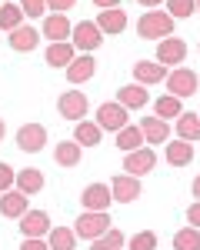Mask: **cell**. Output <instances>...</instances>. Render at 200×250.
I'll return each instance as SVG.
<instances>
[{
	"label": "cell",
	"instance_id": "cell-1",
	"mask_svg": "<svg viewBox=\"0 0 200 250\" xmlns=\"http://www.w3.org/2000/svg\"><path fill=\"white\" fill-rule=\"evenodd\" d=\"M137 34L143 40H167L174 34V17L167 10H143V17L137 20Z\"/></svg>",
	"mask_w": 200,
	"mask_h": 250
},
{
	"label": "cell",
	"instance_id": "cell-2",
	"mask_svg": "<svg viewBox=\"0 0 200 250\" xmlns=\"http://www.w3.org/2000/svg\"><path fill=\"white\" fill-rule=\"evenodd\" d=\"M77 237H87V240H97V237H103L107 230H114V224H110V217H107V210H83L77 217Z\"/></svg>",
	"mask_w": 200,
	"mask_h": 250
},
{
	"label": "cell",
	"instance_id": "cell-3",
	"mask_svg": "<svg viewBox=\"0 0 200 250\" xmlns=\"http://www.w3.org/2000/svg\"><path fill=\"white\" fill-rule=\"evenodd\" d=\"M167 90H170V97H194L197 94V74L190 70V67H174L170 74H167Z\"/></svg>",
	"mask_w": 200,
	"mask_h": 250
},
{
	"label": "cell",
	"instance_id": "cell-4",
	"mask_svg": "<svg viewBox=\"0 0 200 250\" xmlns=\"http://www.w3.org/2000/svg\"><path fill=\"white\" fill-rule=\"evenodd\" d=\"M77 50L83 54H90V50H97L100 43H103V30H100L94 20H80L77 27H74V40H70Z\"/></svg>",
	"mask_w": 200,
	"mask_h": 250
},
{
	"label": "cell",
	"instance_id": "cell-5",
	"mask_svg": "<svg viewBox=\"0 0 200 250\" xmlns=\"http://www.w3.org/2000/svg\"><path fill=\"white\" fill-rule=\"evenodd\" d=\"M97 124H100V130H114V134H120V130L127 127V107L117 104V100L100 104L97 107Z\"/></svg>",
	"mask_w": 200,
	"mask_h": 250
},
{
	"label": "cell",
	"instance_id": "cell-6",
	"mask_svg": "<svg viewBox=\"0 0 200 250\" xmlns=\"http://www.w3.org/2000/svg\"><path fill=\"white\" fill-rule=\"evenodd\" d=\"M47 144V127L43 124H23L17 130V147L23 154H40Z\"/></svg>",
	"mask_w": 200,
	"mask_h": 250
},
{
	"label": "cell",
	"instance_id": "cell-7",
	"mask_svg": "<svg viewBox=\"0 0 200 250\" xmlns=\"http://www.w3.org/2000/svg\"><path fill=\"white\" fill-rule=\"evenodd\" d=\"M87 97L80 94V90H67V94H60V100H57V110H60V117L63 120H83L87 117Z\"/></svg>",
	"mask_w": 200,
	"mask_h": 250
},
{
	"label": "cell",
	"instance_id": "cell-8",
	"mask_svg": "<svg viewBox=\"0 0 200 250\" xmlns=\"http://www.w3.org/2000/svg\"><path fill=\"white\" fill-rule=\"evenodd\" d=\"M43 37H50V43H67V37H74V23L67 20V14H47Z\"/></svg>",
	"mask_w": 200,
	"mask_h": 250
},
{
	"label": "cell",
	"instance_id": "cell-9",
	"mask_svg": "<svg viewBox=\"0 0 200 250\" xmlns=\"http://www.w3.org/2000/svg\"><path fill=\"white\" fill-rule=\"evenodd\" d=\"M154 167H157V154L150 147H140L134 154H127V160H123V170L130 173V177H143V173H150Z\"/></svg>",
	"mask_w": 200,
	"mask_h": 250
},
{
	"label": "cell",
	"instance_id": "cell-10",
	"mask_svg": "<svg viewBox=\"0 0 200 250\" xmlns=\"http://www.w3.org/2000/svg\"><path fill=\"white\" fill-rule=\"evenodd\" d=\"M110 193H114L117 204H130V200H137V197H140V180H137V177H130V173H117L114 184H110Z\"/></svg>",
	"mask_w": 200,
	"mask_h": 250
},
{
	"label": "cell",
	"instance_id": "cell-11",
	"mask_svg": "<svg viewBox=\"0 0 200 250\" xmlns=\"http://www.w3.org/2000/svg\"><path fill=\"white\" fill-rule=\"evenodd\" d=\"M20 233L23 237H43V233H50V213L47 210H27L20 217Z\"/></svg>",
	"mask_w": 200,
	"mask_h": 250
},
{
	"label": "cell",
	"instance_id": "cell-12",
	"mask_svg": "<svg viewBox=\"0 0 200 250\" xmlns=\"http://www.w3.org/2000/svg\"><path fill=\"white\" fill-rule=\"evenodd\" d=\"M83 210H107L110 204H114V193L107 184H90V187H83Z\"/></svg>",
	"mask_w": 200,
	"mask_h": 250
},
{
	"label": "cell",
	"instance_id": "cell-13",
	"mask_svg": "<svg viewBox=\"0 0 200 250\" xmlns=\"http://www.w3.org/2000/svg\"><path fill=\"white\" fill-rule=\"evenodd\" d=\"M183 57H187V43H183L180 37L160 40V47H157V63H163V67H174V63H183Z\"/></svg>",
	"mask_w": 200,
	"mask_h": 250
},
{
	"label": "cell",
	"instance_id": "cell-14",
	"mask_svg": "<svg viewBox=\"0 0 200 250\" xmlns=\"http://www.w3.org/2000/svg\"><path fill=\"white\" fill-rule=\"evenodd\" d=\"M147 100H150V90H147L143 83H127V87H120V90H117V104H123L127 110H140V107H147Z\"/></svg>",
	"mask_w": 200,
	"mask_h": 250
},
{
	"label": "cell",
	"instance_id": "cell-15",
	"mask_svg": "<svg viewBox=\"0 0 200 250\" xmlns=\"http://www.w3.org/2000/svg\"><path fill=\"white\" fill-rule=\"evenodd\" d=\"M74 50H77V47H74L70 40H67V43H50L43 57H47V63H50V67H63V70H67V67L77 60V54H74Z\"/></svg>",
	"mask_w": 200,
	"mask_h": 250
},
{
	"label": "cell",
	"instance_id": "cell-16",
	"mask_svg": "<svg viewBox=\"0 0 200 250\" xmlns=\"http://www.w3.org/2000/svg\"><path fill=\"white\" fill-rule=\"evenodd\" d=\"M140 130H143V140L147 144H167V137H170L167 120H160V117H143L140 120Z\"/></svg>",
	"mask_w": 200,
	"mask_h": 250
},
{
	"label": "cell",
	"instance_id": "cell-17",
	"mask_svg": "<svg viewBox=\"0 0 200 250\" xmlns=\"http://www.w3.org/2000/svg\"><path fill=\"white\" fill-rule=\"evenodd\" d=\"M97 74V60L90 57V54H83V57H77L70 67H67V80L70 83H83V80H90Z\"/></svg>",
	"mask_w": 200,
	"mask_h": 250
},
{
	"label": "cell",
	"instance_id": "cell-18",
	"mask_svg": "<svg viewBox=\"0 0 200 250\" xmlns=\"http://www.w3.org/2000/svg\"><path fill=\"white\" fill-rule=\"evenodd\" d=\"M27 210H30V207H27V193L7 190L3 197H0V213H3V217H10V220H14V217H23Z\"/></svg>",
	"mask_w": 200,
	"mask_h": 250
},
{
	"label": "cell",
	"instance_id": "cell-19",
	"mask_svg": "<svg viewBox=\"0 0 200 250\" xmlns=\"http://www.w3.org/2000/svg\"><path fill=\"white\" fill-rule=\"evenodd\" d=\"M7 40H10V50H17V54H30V50L40 43V34L34 30V27H17Z\"/></svg>",
	"mask_w": 200,
	"mask_h": 250
},
{
	"label": "cell",
	"instance_id": "cell-20",
	"mask_svg": "<svg viewBox=\"0 0 200 250\" xmlns=\"http://www.w3.org/2000/svg\"><path fill=\"white\" fill-rule=\"evenodd\" d=\"M134 77H137V83L150 87V83L167 80V67H163V63H147V60H140V63H134Z\"/></svg>",
	"mask_w": 200,
	"mask_h": 250
},
{
	"label": "cell",
	"instance_id": "cell-21",
	"mask_svg": "<svg viewBox=\"0 0 200 250\" xmlns=\"http://www.w3.org/2000/svg\"><path fill=\"white\" fill-rule=\"evenodd\" d=\"M43 184H47V180H43V173H40L37 167H23V170H17V190L20 193H27V197H30V193H40Z\"/></svg>",
	"mask_w": 200,
	"mask_h": 250
},
{
	"label": "cell",
	"instance_id": "cell-22",
	"mask_svg": "<svg viewBox=\"0 0 200 250\" xmlns=\"http://www.w3.org/2000/svg\"><path fill=\"white\" fill-rule=\"evenodd\" d=\"M97 27L103 30V34H123V27H127V14H123V10H117V7L100 10Z\"/></svg>",
	"mask_w": 200,
	"mask_h": 250
},
{
	"label": "cell",
	"instance_id": "cell-23",
	"mask_svg": "<svg viewBox=\"0 0 200 250\" xmlns=\"http://www.w3.org/2000/svg\"><path fill=\"white\" fill-rule=\"evenodd\" d=\"M190 160H194V144H187V140L167 144V164L170 167H187Z\"/></svg>",
	"mask_w": 200,
	"mask_h": 250
},
{
	"label": "cell",
	"instance_id": "cell-24",
	"mask_svg": "<svg viewBox=\"0 0 200 250\" xmlns=\"http://www.w3.org/2000/svg\"><path fill=\"white\" fill-rule=\"evenodd\" d=\"M177 137L187 140V144H190V140H200V114H187V110H183V114L177 117Z\"/></svg>",
	"mask_w": 200,
	"mask_h": 250
},
{
	"label": "cell",
	"instance_id": "cell-25",
	"mask_svg": "<svg viewBox=\"0 0 200 250\" xmlns=\"http://www.w3.org/2000/svg\"><path fill=\"white\" fill-rule=\"evenodd\" d=\"M143 147V130L140 127H123L117 134V150H123V154H134V150H140Z\"/></svg>",
	"mask_w": 200,
	"mask_h": 250
},
{
	"label": "cell",
	"instance_id": "cell-26",
	"mask_svg": "<svg viewBox=\"0 0 200 250\" xmlns=\"http://www.w3.org/2000/svg\"><path fill=\"white\" fill-rule=\"evenodd\" d=\"M47 244H50V250H74L77 247V230H70V227H54L50 237H47Z\"/></svg>",
	"mask_w": 200,
	"mask_h": 250
},
{
	"label": "cell",
	"instance_id": "cell-27",
	"mask_svg": "<svg viewBox=\"0 0 200 250\" xmlns=\"http://www.w3.org/2000/svg\"><path fill=\"white\" fill-rule=\"evenodd\" d=\"M100 124H90V120H80L77 124V134H74V140H77L80 147H97L100 144Z\"/></svg>",
	"mask_w": 200,
	"mask_h": 250
},
{
	"label": "cell",
	"instance_id": "cell-28",
	"mask_svg": "<svg viewBox=\"0 0 200 250\" xmlns=\"http://www.w3.org/2000/svg\"><path fill=\"white\" fill-rule=\"evenodd\" d=\"M54 157H57L60 167H77L80 164V144L77 140H63V144H57Z\"/></svg>",
	"mask_w": 200,
	"mask_h": 250
},
{
	"label": "cell",
	"instance_id": "cell-29",
	"mask_svg": "<svg viewBox=\"0 0 200 250\" xmlns=\"http://www.w3.org/2000/svg\"><path fill=\"white\" fill-rule=\"evenodd\" d=\"M20 20H23V10H20V3H3V7H0V30L14 34L17 27H23Z\"/></svg>",
	"mask_w": 200,
	"mask_h": 250
},
{
	"label": "cell",
	"instance_id": "cell-30",
	"mask_svg": "<svg viewBox=\"0 0 200 250\" xmlns=\"http://www.w3.org/2000/svg\"><path fill=\"white\" fill-rule=\"evenodd\" d=\"M154 114L160 117V120H170V117H180L183 114V104H180V97H160L157 104H154Z\"/></svg>",
	"mask_w": 200,
	"mask_h": 250
},
{
	"label": "cell",
	"instance_id": "cell-31",
	"mask_svg": "<svg viewBox=\"0 0 200 250\" xmlns=\"http://www.w3.org/2000/svg\"><path fill=\"white\" fill-rule=\"evenodd\" d=\"M174 250H200V230L197 227H183L174 233Z\"/></svg>",
	"mask_w": 200,
	"mask_h": 250
},
{
	"label": "cell",
	"instance_id": "cell-32",
	"mask_svg": "<svg viewBox=\"0 0 200 250\" xmlns=\"http://www.w3.org/2000/svg\"><path fill=\"white\" fill-rule=\"evenodd\" d=\"M123 247V233L120 230H107L103 237L90 240V250H120Z\"/></svg>",
	"mask_w": 200,
	"mask_h": 250
},
{
	"label": "cell",
	"instance_id": "cell-33",
	"mask_svg": "<svg viewBox=\"0 0 200 250\" xmlns=\"http://www.w3.org/2000/svg\"><path fill=\"white\" fill-rule=\"evenodd\" d=\"M194 10H197L194 0H167V14H170L174 20H187Z\"/></svg>",
	"mask_w": 200,
	"mask_h": 250
},
{
	"label": "cell",
	"instance_id": "cell-34",
	"mask_svg": "<svg viewBox=\"0 0 200 250\" xmlns=\"http://www.w3.org/2000/svg\"><path fill=\"white\" fill-rule=\"evenodd\" d=\"M130 250H157V233L154 230H140L130 237Z\"/></svg>",
	"mask_w": 200,
	"mask_h": 250
},
{
	"label": "cell",
	"instance_id": "cell-35",
	"mask_svg": "<svg viewBox=\"0 0 200 250\" xmlns=\"http://www.w3.org/2000/svg\"><path fill=\"white\" fill-rule=\"evenodd\" d=\"M23 17H43L47 14V0H20Z\"/></svg>",
	"mask_w": 200,
	"mask_h": 250
},
{
	"label": "cell",
	"instance_id": "cell-36",
	"mask_svg": "<svg viewBox=\"0 0 200 250\" xmlns=\"http://www.w3.org/2000/svg\"><path fill=\"white\" fill-rule=\"evenodd\" d=\"M17 184V173L10 170V164H0V193H7Z\"/></svg>",
	"mask_w": 200,
	"mask_h": 250
},
{
	"label": "cell",
	"instance_id": "cell-37",
	"mask_svg": "<svg viewBox=\"0 0 200 250\" xmlns=\"http://www.w3.org/2000/svg\"><path fill=\"white\" fill-rule=\"evenodd\" d=\"M20 250H50V244H47L43 237H23Z\"/></svg>",
	"mask_w": 200,
	"mask_h": 250
},
{
	"label": "cell",
	"instance_id": "cell-38",
	"mask_svg": "<svg viewBox=\"0 0 200 250\" xmlns=\"http://www.w3.org/2000/svg\"><path fill=\"white\" fill-rule=\"evenodd\" d=\"M74 3H77V0H47V7H50L54 14H67V10H74Z\"/></svg>",
	"mask_w": 200,
	"mask_h": 250
},
{
	"label": "cell",
	"instance_id": "cell-39",
	"mask_svg": "<svg viewBox=\"0 0 200 250\" xmlns=\"http://www.w3.org/2000/svg\"><path fill=\"white\" fill-rule=\"evenodd\" d=\"M187 224H190V227H200V200L187 207Z\"/></svg>",
	"mask_w": 200,
	"mask_h": 250
},
{
	"label": "cell",
	"instance_id": "cell-40",
	"mask_svg": "<svg viewBox=\"0 0 200 250\" xmlns=\"http://www.w3.org/2000/svg\"><path fill=\"white\" fill-rule=\"evenodd\" d=\"M94 3H97V7H100V10H110V7H117V3H120V0H94Z\"/></svg>",
	"mask_w": 200,
	"mask_h": 250
},
{
	"label": "cell",
	"instance_id": "cell-41",
	"mask_svg": "<svg viewBox=\"0 0 200 250\" xmlns=\"http://www.w3.org/2000/svg\"><path fill=\"white\" fill-rule=\"evenodd\" d=\"M157 3H163V0H140V7H143V10H154Z\"/></svg>",
	"mask_w": 200,
	"mask_h": 250
},
{
	"label": "cell",
	"instance_id": "cell-42",
	"mask_svg": "<svg viewBox=\"0 0 200 250\" xmlns=\"http://www.w3.org/2000/svg\"><path fill=\"white\" fill-rule=\"evenodd\" d=\"M194 197H197V200H200V177H197V180H194Z\"/></svg>",
	"mask_w": 200,
	"mask_h": 250
},
{
	"label": "cell",
	"instance_id": "cell-43",
	"mask_svg": "<svg viewBox=\"0 0 200 250\" xmlns=\"http://www.w3.org/2000/svg\"><path fill=\"white\" fill-rule=\"evenodd\" d=\"M3 134H7V127H3V120H0V140H3Z\"/></svg>",
	"mask_w": 200,
	"mask_h": 250
},
{
	"label": "cell",
	"instance_id": "cell-44",
	"mask_svg": "<svg viewBox=\"0 0 200 250\" xmlns=\"http://www.w3.org/2000/svg\"><path fill=\"white\" fill-rule=\"evenodd\" d=\"M194 3H197V10H200V0H194Z\"/></svg>",
	"mask_w": 200,
	"mask_h": 250
},
{
	"label": "cell",
	"instance_id": "cell-45",
	"mask_svg": "<svg viewBox=\"0 0 200 250\" xmlns=\"http://www.w3.org/2000/svg\"><path fill=\"white\" fill-rule=\"evenodd\" d=\"M0 7H3V3H0Z\"/></svg>",
	"mask_w": 200,
	"mask_h": 250
}]
</instances>
